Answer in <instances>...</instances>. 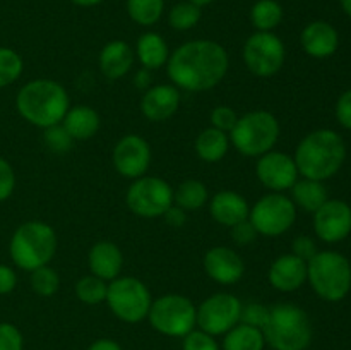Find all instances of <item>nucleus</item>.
<instances>
[{
  "mask_svg": "<svg viewBox=\"0 0 351 350\" xmlns=\"http://www.w3.org/2000/svg\"><path fill=\"white\" fill-rule=\"evenodd\" d=\"M230 69L228 51L213 40H192L171 51L167 74L171 84L189 93L216 88Z\"/></svg>",
  "mask_w": 351,
  "mask_h": 350,
  "instance_id": "f257e3e1",
  "label": "nucleus"
},
{
  "mask_svg": "<svg viewBox=\"0 0 351 350\" xmlns=\"http://www.w3.org/2000/svg\"><path fill=\"white\" fill-rule=\"evenodd\" d=\"M293 160L300 177L326 182L345 165L346 143L332 129L312 130L298 143Z\"/></svg>",
  "mask_w": 351,
  "mask_h": 350,
  "instance_id": "f03ea898",
  "label": "nucleus"
},
{
  "mask_svg": "<svg viewBox=\"0 0 351 350\" xmlns=\"http://www.w3.org/2000/svg\"><path fill=\"white\" fill-rule=\"evenodd\" d=\"M16 108L27 124L40 129L62 124L71 108L69 93L53 79H33L19 89Z\"/></svg>",
  "mask_w": 351,
  "mask_h": 350,
  "instance_id": "7ed1b4c3",
  "label": "nucleus"
},
{
  "mask_svg": "<svg viewBox=\"0 0 351 350\" xmlns=\"http://www.w3.org/2000/svg\"><path fill=\"white\" fill-rule=\"evenodd\" d=\"M57 233L53 226L45 222L31 220L16 229L10 237L9 254L19 270L34 271L47 266L57 253Z\"/></svg>",
  "mask_w": 351,
  "mask_h": 350,
  "instance_id": "20e7f679",
  "label": "nucleus"
},
{
  "mask_svg": "<svg viewBox=\"0 0 351 350\" xmlns=\"http://www.w3.org/2000/svg\"><path fill=\"white\" fill-rule=\"evenodd\" d=\"M263 333L266 345L273 350H307L312 342V323L300 305L280 302L271 307Z\"/></svg>",
  "mask_w": 351,
  "mask_h": 350,
  "instance_id": "39448f33",
  "label": "nucleus"
},
{
  "mask_svg": "<svg viewBox=\"0 0 351 350\" xmlns=\"http://www.w3.org/2000/svg\"><path fill=\"white\" fill-rule=\"evenodd\" d=\"M307 281L317 297L341 302L351 290V263L338 250H319L307 263Z\"/></svg>",
  "mask_w": 351,
  "mask_h": 350,
  "instance_id": "423d86ee",
  "label": "nucleus"
},
{
  "mask_svg": "<svg viewBox=\"0 0 351 350\" xmlns=\"http://www.w3.org/2000/svg\"><path fill=\"white\" fill-rule=\"evenodd\" d=\"M280 122L267 110H254L239 117L232 129L230 143L240 154L259 158L273 150L280 139Z\"/></svg>",
  "mask_w": 351,
  "mask_h": 350,
  "instance_id": "0eeeda50",
  "label": "nucleus"
},
{
  "mask_svg": "<svg viewBox=\"0 0 351 350\" xmlns=\"http://www.w3.org/2000/svg\"><path fill=\"white\" fill-rule=\"evenodd\" d=\"M153 329L171 338H184L197 326V307L182 294H165L153 299L149 314Z\"/></svg>",
  "mask_w": 351,
  "mask_h": 350,
  "instance_id": "6e6552de",
  "label": "nucleus"
},
{
  "mask_svg": "<svg viewBox=\"0 0 351 350\" xmlns=\"http://www.w3.org/2000/svg\"><path fill=\"white\" fill-rule=\"evenodd\" d=\"M105 302L115 318L136 325L147 318L153 297L143 280L136 277H119L108 283Z\"/></svg>",
  "mask_w": 351,
  "mask_h": 350,
  "instance_id": "1a4fd4ad",
  "label": "nucleus"
},
{
  "mask_svg": "<svg viewBox=\"0 0 351 350\" xmlns=\"http://www.w3.org/2000/svg\"><path fill=\"white\" fill-rule=\"evenodd\" d=\"M249 220L259 235L280 237L297 222V206L285 192H269L250 208Z\"/></svg>",
  "mask_w": 351,
  "mask_h": 350,
  "instance_id": "9d476101",
  "label": "nucleus"
},
{
  "mask_svg": "<svg viewBox=\"0 0 351 350\" xmlns=\"http://www.w3.org/2000/svg\"><path fill=\"white\" fill-rule=\"evenodd\" d=\"M242 58L245 67L257 78L278 74L287 60V47L273 31H256L243 43Z\"/></svg>",
  "mask_w": 351,
  "mask_h": 350,
  "instance_id": "9b49d317",
  "label": "nucleus"
},
{
  "mask_svg": "<svg viewBox=\"0 0 351 350\" xmlns=\"http://www.w3.org/2000/svg\"><path fill=\"white\" fill-rule=\"evenodd\" d=\"M125 202L139 218H160L173 205V187L165 178L143 175L129 185Z\"/></svg>",
  "mask_w": 351,
  "mask_h": 350,
  "instance_id": "f8f14e48",
  "label": "nucleus"
},
{
  "mask_svg": "<svg viewBox=\"0 0 351 350\" xmlns=\"http://www.w3.org/2000/svg\"><path fill=\"white\" fill-rule=\"evenodd\" d=\"M242 301L230 292H216L201 302L197 307V326L213 336L228 333L240 323Z\"/></svg>",
  "mask_w": 351,
  "mask_h": 350,
  "instance_id": "ddd939ff",
  "label": "nucleus"
},
{
  "mask_svg": "<svg viewBox=\"0 0 351 350\" xmlns=\"http://www.w3.org/2000/svg\"><path fill=\"white\" fill-rule=\"evenodd\" d=\"M112 161L115 170L122 177L136 180L146 175L151 165V146L143 136L125 134L120 137L112 153Z\"/></svg>",
  "mask_w": 351,
  "mask_h": 350,
  "instance_id": "4468645a",
  "label": "nucleus"
},
{
  "mask_svg": "<svg viewBox=\"0 0 351 350\" xmlns=\"http://www.w3.org/2000/svg\"><path fill=\"white\" fill-rule=\"evenodd\" d=\"M256 175L261 184L271 192H285L300 178L293 156L281 151H267L257 158Z\"/></svg>",
  "mask_w": 351,
  "mask_h": 350,
  "instance_id": "2eb2a0df",
  "label": "nucleus"
},
{
  "mask_svg": "<svg viewBox=\"0 0 351 350\" xmlns=\"http://www.w3.org/2000/svg\"><path fill=\"white\" fill-rule=\"evenodd\" d=\"M314 230L319 240L326 244H338L348 239L351 233V206L343 199L329 198L314 213Z\"/></svg>",
  "mask_w": 351,
  "mask_h": 350,
  "instance_id": "dca6fc26",
  "label": "nucleus"
},
{
  "mask_svg": "<svg viewBox=\"0 0 351 350\" xmlns=\"http://www.w3.org/2000/svg\"><path fill=\"white\" fill-rule=\"evenodd\" d=\"M204 271L216 283L235 285L245 273V263L232 247L216 246L206 253Z\"/></svg>",
  "mask_w": 351,
  "mask_h": 350,
  "instance_id": "f3484780",
  "label": "nucleus"
},
{
  "mask_svg": "<svg viewBox=\"0 0 351 350\" xmlns=\"http://www.w3.org/2000/svg\"><path fill=\"white\" fill-rule=\"evenodd\" d=\"M180 89L173 84H156L144 91L141 98V113L149 122H167L180 106Z\"/></svg>",
  "mask_w": 351,
  "mask_h": 350,
  "instance_id": "a211bd4d",
  "label": "nucleus"
},
{
  "mask_svg": "<svg viewBox=\"0 0 351 350\" xmlns=\"http://www.w3.org/2000/svg\"><path fill=\"white\" fill-rule=\"evenodd\" d=\"M300 45L312 58H329L338 51L339 33L328 21H312L302 30Z\"/></svg>",
  "mask_w": 351,
  "mask_h": 350,
  "instance_id": "6ab92c4d",
  "label": "nucleus"
},
{
  "mask_svg": "<svg viewBox=\"0 0 351 350\" xmlns=\"http://www.w3.org/2000/svg\"><path fill=\"white\" fill-rule=\"evenodd\" d=\"M271 287L278 292H297L307 281V263L295 254H281L267 271Z\"/></svg>",
  "mask_w": 351,
  "mask_h": 350,
  "instance_id": "aec40b11",
  "label": "nucleus"
},
{
  "mask_svg": "<svg viewBox=\"0 0 351 350\" xmlns=\"http://www.w3.org/2000/svg\"><path fill=\"white\" fill-rule=\"evenodd\" d=\"M88 266L91 275L110 283L120 277V271L123 266L122 250L112 240H99L89 249Z\"/></svg>",
  "mask_w": 351,
  "mask_h": 350,
  "instance_id": "412c9836",
  "label": "nucleus"
},
{
  "mask_svg": "<svg viewBox=\"0 0 351 350\" xmlns=\"http://www.w3.org/2000/svg\"><path fill=\"white\" fill-rule=\"evenodd\" d=\"M209 213L219 225L233 226L249 218L250 206L242 194L235 191H219L209 199Z\"/></svg>",
  "mask_w": 351,
  "mask_h": 350,
  "instance_id": "4be33fe9",
  "label": "nucleus"
},
{
  "mask_svg": "<svg viewBox=\"0 0 351 350\" xmlns=\"http://www.w3.org/2000/svg\"><path fill=\"white\" fill-rule=\"evenodd\" d=\"M134 54L132 47H130L127 41L123 40H113L108 41L105 47L101 48L98 57L99 71L110 81H117V79H122L132 71Z\"/></svg>",
  "mask_w": 351,
  "mask_h": 350,
  "instance_id": "5701e85b",
  "label": "nucleus"
},
{
  "mask_svg": "<svg viewBox=\"0 0 351 350\" xmlns=\"http://www.w3.org/2000/svg\"><path fill=\"white\" fill-rule=\"evenodd\" d=\"M62 126L65 127L74 141H88L99 130L101 120H99L98 112L88 105H75L71 106L65 113Z\"/></svg>",
  "mask_w": 351,
  "mask_h": 350,
  "instance_id": "b1692460",
  "label": "nucleus"
},
{
  "mask_svg": "<svg viewBox=\"0 0 351 350\" xmlns=\"http://www.w3.org/2000/svg\"><path fill=\"white\" fill-rule=\"evenodd\" d=\"M136 57L143 69L147 71H158L163 65H167L170 58V48L165 38L154 31H147L139 36L136 43Z\"/></svg>",
  "mask_w": 351,
  "mask_h": 350,
  "instance_id": "393cba45",
  "label": "nucleus"
},
{
  "mask_svg": "<svg viewBox=\"0 0 351 350\" xmlns=\"http://www.w3.org/2000/svg\"><path fill=\"white\" fill-rule=\"evenodd\" d=\"M291 201L297 206V209L312 213L314 215L322 205L329 199L328 187L322 180H314V178L300 177L290 189Z\"/></svg>",
  "mask_w": 351,
  "mask_h": 350,
  "instance_id": "a878e982",
  "label": "nucleus"
},
{
  "mask_svg": "<svg viewBox=\"0 0 351 350\" xmlns=\"http://www.w3.org/2000/svg\"><path fill=\"white\" fill-rule=\"evenodd\" d=\"M230 136L223 130L215 129V127H208V129L201 130L199 136L195 137V153H197L199 160L206 161V163H218L226 156L230 150Z\"/></svg>",
  "mask_w": 351,
  "mask_h": 350,
  "instance_id": "bb28decb",
  "label": "nucleus"
},
{
  "mask_svg": "<svg viewBox=\"0 0 351 350\" xmlns=\"http://www.w3.org/2000/svg\"><path fill=\"white\" fill-rule=\"evenodd\" d=\"M266 338L263 329L239 323L223 335V350H264Z\"/></svg>",
  "mask_w": 351,
  "mask_h": 350,
  "instance_id": "cd10ccee",
  "label": "nucleus"
},
{
  "mask_svg": "<svg viewBox=\"0 0 351 350\" xmlns=\"http://www.w3.org/2000/svg\"><path fill=\"white\" fill-rule=\"evenodd\" d=\"M209 192L204 182L197 178H187L173 189V205L180 206L185 211H197L208 205Z\"/></svg>",
  "mask_w": 351,
  "mask_h": 350,
  "instance_id": "c85d7f7f",
  "label": "nucleus"
},
{
  "mask_svg": "<svg viewBox=\"0 0 351 350\" xmlns=\"http://www.w3.org/2000/svg\"><path fill=\"white\" fill-rule=\"evenodd\" d=\"M283 17L285 10L278 0H257L250 7V23L256 31H274Z\"/></svg>",
  "mask_w": 351,
  "mask_h": 350,
  "instance_id": "c756f323",
  "label": "nucleus"
},
{
  "mask_svg": "<svg viewBox=\"0 0 351 350\" xmlns=\"http://www.w3.org/2000/svg\"><path fill=\"white\" fill-rule=\"evenodd\" d=\"M163 12L165 0H127V14L139 26H154Z\"/></svg>",
  "mask_w": 351,
  "mask_h": 350,
  "instance_id": "7c9ffc66",
  "label": "nucleus"
},
{
  "mask_svg": "<svg viewBox=\"0 0 351 350\" xmlns=\"http://www.w3.org/2000/svg\"><path fill=\"white\" fill-rule=\"evenodd\" d=\"M75 297L88 305H98L106 301L108 294V281L95 277V275H86L75 281Z\"/></svg>",
  "mask_w": 351,
  "mask_h": 350,
  "instance_id": "2f4dec72",
  "label": "nucleus"
},
{
  "mask_svg": "<svg viewBox=\"0 0 351 350\" xmlns=\"http://www.w3.org/2000/svg\"><path fill=\"white\" fill-rule=\"evenodd\" d=\"M202 17V9L189 0L175 3L168 12V24L177 31H189L199 24Z\"/></svg>",
  "mask_w": 351,
  "mask_h": 350,
  "instance_id": "473e14b6",
  "label": "nucleus"
},
{
  "mask_svg": "<svg viewBox=\"0 0 351 350\" xmlns=\"http://www.w3.org/2000/svg\"><path fill=\"white\" fill-rule=\"evenodd\" d=\"M29 283L36 295H40V297H51L60 288V277H58L57 270H53L50 264H47V266L36 268L34 271H31Z\"/></svg>",
  "mask_w": 351,
  "mask_h": 350,
  "instance_id": "72a5a7b5",
  "label": "nucleus"
},
{
  "mask_svg": "<svg viewBox=\"0 0 351 350\" xmlns=\"http://www.w3.org/2000/svg\"><path fill=\"white\" fill-rule=\"evenodd\" d=\"M24 71L23 57L9 47H0V88L10 86Z\"/></svg>",
  "mask_w": 351,
  "mask_h": 350,
  "instance_id": "f704fd0d",
  "label": "nucleus"
},
{
  "mask_svg": "<svg viewBox=\"0 0 351 350\" xmlns=\"http://www.w3.org/2000/svg\"><path fill=\"white\" fill-rule=\"evenodd\" d=\"M43 139L47 148H50L55 153H67V151H71V148L74 146L75 143L62 124L47 127V129H45Z\"/></svg>",
  "mask_w": 351,
  "mask_h": 350,
  "instance_id": "c9c22d12",
  "label": "nucleus"
},
{
  "mask_svg": "<svg viewBox=\"0 0 351 350\" xmlns=\"http://www.w3.org/2000/svg\"><path fill=\"white\" fill-rule=\"evenodd\" d=\"M182 350H221L216 342V336L202 331V329H192L184 336Z\"/></svg>",
  "mask_w": 351,
  "mask_h": 350,
  "instance_id": "e433bc0d",
  "label": "nucleus"
},
{
  "mask_svg": "<svg viewBox=\"0 0 351 350\" xmlns=\"http://www.w3.org/2000/svg\"><path fill=\"white\" fill-rule=\"evenodd\" d=\"M269 312L271 307H267V305L259 304V302H250V304H245L242 307L240 323L263 329L266 326L267 319H269Z\"/></svg>",
  "mask_w": 351,
  "mask_h": 350,
  "instance_id": "4c0bfd02",
  "label": "nucleus"
},
{
  "mask_svg": "<svg viewBox=\"0 0 351 350\" xmlns=\"http://www.w3.org/2000/svg\"><path fill=\"white\" fill-rule=\"evenodd\" d=\"M237 120H239V115H237L235 110H233L232 106H226V105L215 106V108L211 110V115H209L211 127L223 130V132H226V134L232 132V129L235 127Z\"/></svg>",
  "mask_w": 351,
  "mask_h": 350,
  "instance_id": "58836bf2",
  "label": "nucleus"
},
{
  "mask_svg": "<svg viewBox=\"0 0 351 350\" xmlns=\"http://www.w3.org/2000/svg\"><path fill=\"white\" fill-rule=\"evenodd\" d=\"M24 338L12 323H0V350H23Z\"/></svg>",
  "mask_w": 351,
  "mask_h": 350,
  "instance_id": "ea45409f",
  "label": "nucleus"
},
{
  "mask_svg": "<svg viewBox=\"0 0 351 350\" xmlns=\"http://www.w3.org/2000/svg\"><path fill=\"white\" fill-rule=\"evenodd\" d=\"M16 187V174L5 158L0 156V202L7 201Z\"/></svg>",
  "mask_w": 351,
  "mask_h": 350,
  "instance_id": "a19ab883",
  "label": "nucleus"
},
{
  "mask_svg": "<svg viewBox=\"0 0 351 350\" xmlns=\"http://www.w3.org/2000/svg\"><path fill=\"white\" fill-rule=\"evenodd\" d=\"M230 233H232V239L233 242L237 244V246H250V244L254 242V240L257 239V230L254 229V225L250 223V220H243V222L237 223V225L230 226Z\"/></svg>",
  "mask_w": 351,
  "mask_h": 350,
  "instance_id": "79ce46f5",
  "label": "nucleus"
},
{
  "mask_svg": "<svg viewBox=\"0 0 351 350\" xmlns=\"http://www.w3.org/2000/svg\"><path fill=\"white\" fill-rule=\"evenodd\" d=\"M317 253V244H315V240L308 235H298L295 237L293 242H291V254H295L297 257L304 259L305 263H308Z\"/></svg>",
  "mask_w": 351,
  "mask_h": 350,
  "instance_id": "37998d69",
  "label": "nucleus"
},
{
  "mask_svg": "<svg viewBox=\"0 0 351 350\" xmlns=\"http://www.w3.org/2000/svg\"><path fill=\"white\" fill-rule=\"evenodd\" d=\"M336 120L343 129L351 130V88L341 93L335 106Z\"/></svg>",
  "mask_w": 351,
  "mask_h": 350,
  "instance_id": "c03bdc74",
  "label": "nucleus"
},
{
  "mask_svg": "<svg viewBox=\"0 0 351 350\" xmlns=\"http://www.w3.org/2000/svg\"><path fill=\"white\" fill-rule=\"evenodd\" d=\"M17 287V275L7 264H0V295H7Z\"/></svg>",
  "mask_w": 351,
  "mask_h": 350,
  "instance_id": "a18cd8bd",
  "label": "nucleus"
},
{
  "mask_svg": "<svg viewBox=\"0 0 351 350\" xmlns=\"http://www.w3.org/2000/svg\"><path fill=\"white\" fill-rule=\"evenodd\" d=\"M163 220L167 222L168 226H171V229H182V226L187 223V211L182 209L180 206L171 205L170 208L165 211Z\"/></svg>",
  "mask_w": 351,
  "mask_h": 350,
  "instance_id": "49530a36",
  "label": "nucleus"
},
{
  "mask_svg": "<svg viewBox=\"0 0 351 350\" xmlns=\"http://www.w3.org/2000/svg\"><path fill=\"white\" fill-rule=\"evenodd\" d=\"M88 350H123L119 342L112 338H98L88 347Z\"/></svg>",
  "mask_w": 351,
  "mask_h": 350,
  "instance_id": "de8ad7c7",
  "label": "nucleus"
},
{
  "mask_svg": "<svg viewBox=\"0 0 351 350\" xmlns=\"http://www.w3.org/2000/svg\"><path fill=\"white\" fill-rule=\"evenodd\" d=\"M151 71H147V69H141L139 72L136 74V79H134V84L137 86L139 89H144L146 91L147 88H149L151 84Z\"/></svg>",
  "mask_w": 351,
  "mask_h": 350,
  "instance_id": "09e8293b",
  "label": "nucleus"
},
{
  "mask_svg": "<svg viewBox=\"0 0 351 350\" xmlns=\"http://www.w3.org/2000/svg\"><path fill=\"white\" fill-rule=\"evenodd\" d=\"M71 2L79 7H95V5H99L103 0H71Z\"/></svg>",
  "mask_w": 351,
  "mask_h": 350,
  "instance_id": "8fccbe9b",
  "label": "nucleus"
},
{
  "mask_svg": "<svg viewBox=\"0 0 351 350\" xmlns=\"http://www.w3.org/2000/svg\"><path fill=\"white\" fill-rule=\"evenodd\" d=\"M339 3H341V9L345 10L346 16L351 17V0H339Z\"/></svg>",
  "mask_w": 351,
  "mask_h": 350,
  "instance_id": "3c124183",
  "label": "nucleus"
},
{
  "mask_svg": "<svg viewBox=\"0 0 351 350\" xmlns=\"http://www.w3.org/2000/svg\"><path fill=\"white\" fill-rule=\"evenodd\" d=\"M189 2L195 3V5H199L202 9V7L209 5V3H213V2H215V0H189Z\"/></svg>",
  "mask_w": 351,
  "mask_h": 350,
  "instance_id": "603ef678",
  "label": "nucleus"
}]
</instances>
